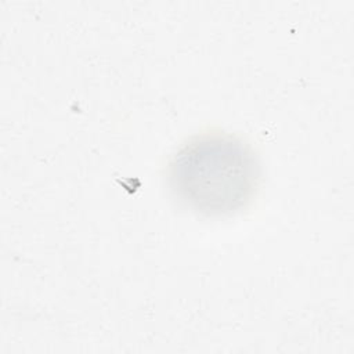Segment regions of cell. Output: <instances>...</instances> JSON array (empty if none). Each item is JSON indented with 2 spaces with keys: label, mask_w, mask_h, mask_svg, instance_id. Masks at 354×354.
<instances>
[{
  "label": "cell",
  "mask_w": 354,
  "mask_h": 354,
  "mask_svg": "<svg viewBox=\"0 0 354 354\" xmlns=\"http://www.w3.org/2000/svg\"><path fill=\"white\" fill-rule=\"evenodd\" d=\"M169 185L189 209L205 216L232 214L254 196L260 163L249 144L230 133L189 138L169 163Z\"/></svg>",
  "instance_id": "1"
}]
</instances>
